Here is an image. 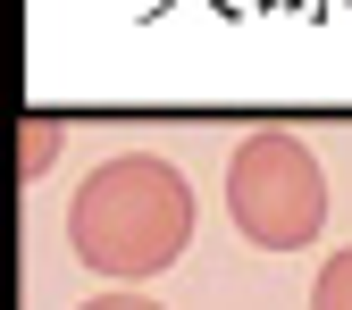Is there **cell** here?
Returning <instances> with one entry per match:
<instances>
[{"instance_id": "277c9868", "label": "cell", "mask_w": 352, "mask_h": 310, "mask_svg": "<svg viewBox=\"0 0 352 310\" xmlns=\"http://www.w3.org/2000/svg\"><path fill=\"white\" fill-rule=\"evenodd\" d=\"M51 151H59V126H51V118H34V126H25V159H17V168L42 176V168H51Z\"/></svg>"}, {"instance_id": "6da1fadb", "label": "cell", "mask_w": 352, "mask_h": 310, "mask_svg": "<svg viewBox=\"0 0 352 310\" xmlns=\"http://www.w3.org/2000/svg\"><path fill=\"white\" fill-rule=\"evenodd\" d=\"M67 243L109 285H143V277L185 260V243H193V185L160 151H118V159H101L76 185Z\"/></svg>"}, {"instance_id": "7a4b0ae2", "label": "cell", "mask_w": 352, "mask_h": 310, "mask_svg": "<svg viewBox=\"0 0 352 310\" xmlns=\"http://www.w3.org/2000/svg\"><path fill=\"white\" fill-rule=\"evenodd\" d=\"M227 218L260 252H302L327 227V176L302 135H243L227 159Z\"/></svg>"}, {"instance_id": "5b68a950", "label": "cell", "mask_w": 352, "mask_h": 310, "mask_svg": "<svg viewBox=\"0 0 352 310\" xmlns=\"http://www.w3.org/2000/svg\"><path fill=\"white\" fill-rule=\"evenodd\" d=\"M84 310H160V302H151V294H135V285H118V294H93Z\"/></svg>"}, {"instance_id": "3957f363", "label": "cell", "mask_w": 352, "mask_h": 310, "mask_svg": "<svg viewBox=\"0 0 352 310\" xmlns=\"http://www.w3.org/2000/svg\"><path fill=\"white\" fill-rule=\"evenodd\" d=\"M311 310H352V243L319 269V285H311Z\"/></svg>"}]
</instances>
